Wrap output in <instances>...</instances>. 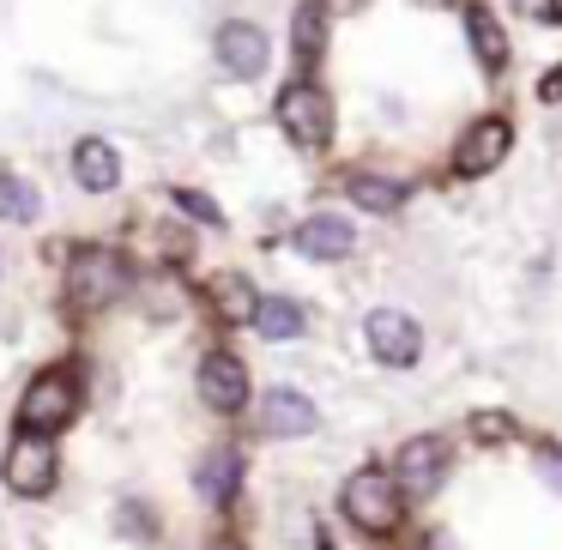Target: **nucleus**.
Instances as JSON below:
<instances>
[{"label":"nucleus","mask_w":562,"mask_h":550,"mask_svg":"<svg viewBox=\"0 0 562 550\" xmlns=\"http://www.w3.org/2000/svg\"><path fill=\"white\" fill-rule=\"evenodd\" d=\"M441 478H448V441L441 436H412L400 448V460H393V484L412 490V496L441 490Z\"/></svg>","instance_id":"obj_10"},{"label":"nucleus","mask_w":562,"mask_h":550,"mask_svg":"<svg viewBox=\"0 0 562 550\" xmlns=\"http://www.w3.org/2000/svg\"><path fill=\"white\" fill-rule=\"evenodd\" d=\"M345 194H351L363 212H400L412 188L393 182V176H375V170H351V176H345Z\"/></svg>","instance_id":"obj_18"},{"label":"nucleus","mask_w":562,"mask_h":550,"mask_svg":"<svg viewBox=\"0 0 562 550\" xmlns=\"http://www.w3.org/2000/svg\"><path fill=\"white\" fill-rule=\"evenodd\" d=\"M417 7H436V0H417Z\"/></svg>","instance_id":"obj_30"},{"label":"nucleus","mask_w":562,"mask_h":550,"mask_svg":"<svg viewBox=\"0 0 562 550\" xmlns=\"http://www.w3.org/2000/svg\"><path fill=\"white\" fill-rule=\"evenodd\" d=\"M0 478H7L13 496L43 502L55 484H61V448H55V436H31V429H19V436L7 441V453H0Z\"/></svg>","instance_id":"obj_4"},{"label":"nucleus","mask_w":562,"mask_h":550,"mask_svg":"<svg viewBox=\"0 0 562 550\" xmlns=\"http://www.w3.org/2000/svg\"><path fill=\"white\" fill-rule=\"evenodd\" d=\"M194 490L200 502H212V508H231L236 490H243V453L236 448H206L194 465Z\"/></svg>","instance_id":"obj_14"},{"label":"nucleus","mask_w":562,"mask_h":550,"mask_svg":"<svg viewBox=\"0 0 562 550\" xmlns=\"http://www.w3.org/2000/svg\"><path fill=\"white\" fill-rule=\"evenodd\" d=\"M363 339H369V357L387 363V369H412L417 357H424V327H417L405 308H369Z\"/></svg>","instance_id":"obj_7"},{"label":"nucleus","mask_w":562,"mask_h":550,"mask_svg":"<svg viewBox=\"0 0 562 550\" xmlns=\"http://www.w3.org/2000/svg\"><path fill=\"white\" fill-rule=\"evenodd\" d=\"M472 436H477V441H508V436H514V417H508V412H477V417H472Z\"/></svg>","instance_id":"obj_23"},{"label":"nucleus","mask_w":562,"mask_h":550,"mask_svg":"<svg viewBox=\"0 0 562 550\" xmlns=\"http://www.w3.org/2000/svg\"><path fill=\"white\" fill-rule=\"evenodd\" d=\"M303 327H308V315H303V303L296 296H260V308H255V333L267 345H291V339H303Z\"/></svg>","instance_id":"obj_17"},{"label":"nucleus","mask_w":562,"mask_h":550,"mask_svg":"<svg viewBox=\"0 0 562 550\" xmlns=\"http://www.w3.org/2000/svg\"><path fill=\"white\" fill-rule=\"evenodd\" d=\"M115 532H122V538H134V545H151V538H158V514H151L146 502H134V496H127L122 508H115Z\"/></svg>","instance_id":"obj_21"},{"label":"nucleus","mask_w":562,"mask_h":550,"mask_svg":"<svg viewBox=\"0 0 562 550\" xmlns=\"http://www.w3.org/2000/svg\"><path fill=\"white\" fill-rule=\"evenodd\" d=\"M550 13H557V19H562V0H550Z\"/></svg>","instance_id":"obj_29"},{"label":"nucleus","mask_w":562,"mask_h":550,"mask_svg":"<svg viewBox=\"0 0 562 550\" xmlns=\"http://www.w3.org/2000/svg\"><path fill=\"white\" fill-rule=\"evenodd\" d=\"M272 115H279V134L291 139L296 151H321L333 139V98L308 74H296L291 86L279 91V110Z\"/></svg>","instance_id":"obj_5"},{"label":"nucleus","mask_w":562,"mask_h":550,"mask_svg":"<svg viewBox=\"0 0 562 550\" xmlns=\"http://www.w3.org/2000/svg\"><path fill=\"white\" fill-rule=\"evenodd\" d=\"M508 146H514V127L502 122V115H484V122L465 127L460 151H453V170L460 176H490L502 158H508Z\"/></svg>","instance_id":"obj_11"},{"label":"nucleus","mask_w":562,"mask_h":550,"mask_svg":"<svg viewBox=\"0 0 562 550\" xmlns=\"http://www.w3.org/2000/svg\"><path fill=\"white\" fill-rule=\"evenodd\" d=\"M212 61H218L224 79L255 86V79L267 74V61H272V37L255 25V19H224L218 37H212Z\"/></svg>","instance_id":"obj_6"},{"label":"nucleus","mask_w":562,"mask_h":550,"mask_svg":"<svg viewBox=\"0 0 562 550\" xmlns=\"http://www.w3.org/2000/svg\"><path fill=\"white\" fill-rule=\"evenodd\" d=\"M465 37H472V49H477V61L496 74L502 61H508V37H502V25L490 19V7H465Z\"/></svg>","instance_id":"obj_20"},{"label":"nucleus","mask_w":562,"mask_h":550,"mask_svg":"<svg viewBox=\"0 0 562 550\" xmlns=\"http://www.w3.org/2000/svg\"><path fill=\"white\" fill-rule=\"evenodd\" d=\"M538 91H544V98H562V67H550L544 86H538Z\"/></svg>","instance_id":"obj_26"},{"label":"nucleus","mask_w":562,"mask_h":550,"mask_svg":"<svg viewBox=\"0 0 562 550\" xmlns=\"http://www.w3.org/2000/svg\"><path fill=\"white\" fill-rule=\"evenodd\" d=\"M424 550H453V538H448V532H429V538H424Z\"/></svg>","instance_id":"obj_27"},{"label":"nucleus","mask_w":562,"mask_h":550,"mask_svg":"<svg viewBox=\"0 0 562 550\" xmlns=\"http://www.w3.org/2000/svg\"><path fill=\"white\" fill-rule=\"evenodd\" d=\"M194 388L218 417H236L248 405V363L236 351H206L200 369H194Z\"/></svg>","instance_id":"obj_8"},{"label":"nucleus","mask_w":562,"mask_h":550,"mask_svg":"<svg viewBox=\"0 0 562 550\" xmlns=\"http://www.w3.org/2000/svg\"><path fill=\"white\" fill-rule=\"evenodd\" d=\"M79 400H86V388H79L74 363L37 369V375L25 381V393H19V429H31V436H61L79 417Z\"/></svg>","instance_id":"obj_1"},{"label":"nucleus","mask_w":562,"mask_h":550,"mask_svg":"<svg viewBox=\"0 0 562 550\" xmlns=\"http://www.w3.org/2000/svg\"><path fill=\"white\" fill-rule=\"evenodd\" d=\"M339 508H345V520H351L357 532H375V538H381V532H393V526H400L405 490L393 484V472H375V465H363V472L345 478Z\"/></svg>","instance_id":"obj_3"},{"label":"nucleus","mask_w":562,"mask_h":550,"mask_svg":"<svg viewBox=\"0 0 562 550\" xmlns=\"http://www.w3.org/2000/svg\"><path fill=\"white\" fill-rule=\"evenodd\" d=\"M291 248L303 260H345L357 248V231H351V218H339V212H308V218L291 231Z\"/></svg>","instance_id":"obj_13"},{"label":"nucleus","mask_w":562,"mask_h":550,"mask_svg":"<svg viewBox=\"0 0 562 550\" xmlns=\"http://www.w3.org/2000/svg\"><path fill=\"white\" fill-rule=\"evenodd\" d=\"M321 7H327V13H363L369 0H321Z\"/></svg>","instance_id":"obj_25"},{"label":"nucleus","mask_w":562,"mask_h":550,"mask_svg":"<svg viewBox=\"0 0 562 550\" xmlns=\"http://www.w3.org/2000/svg\"><path fill=\"white\" fill-rule=\"evenodd\" d=\"M538 472H544L550 484H562V453H557V448H544V453H538Z\"/></svg>","instance_id":"obj_24"},{"label":"nucleus","mask_w":562,"mask_h":550,"mask_svg":"<svg viewBox=\"0 0 562 550\" xmlns=\"http://www.w3.org/2000/svg\"><path fill=\"white\" fill-rule=\"evenodd\" d=\"M321 412L303 388H267L260 393V436L272 441H296V436H315Z\"/></svg>","instance_id":"obj_9"},{"label":"nucleus","mask_w":562,"mask_h":550,"mask_svg":"<svg viewBox=\"0 0 562 550\" xmlns=\"http://www.w3.org/2000/svg\"><path fill=\"white\" fill-rule=\"evenodd\" d=\"M206 303H212V315H218L224 327H255V308H260V296H255V284H248V279H236V272H224V279H212Z\"/></svg>","instance_id":"obj_16"},{"label":"nucleus","mask_w":562,"mask_h":550,"mask_svg":"<svg viewBox=\"0 0 562 550\" xmlns=\"http://www.w3.org/2000/svg\"><path fill=\"white\" fill-rule=\"evenodd\" d=\"M206 550H243V545H236V538H212Z\"/></svg>","instance_id":"obj_28"},{"label":"nucleus","mask_w":562,"mask_h":550,"mask_svg":"<svg viewBox=\"0 0 562 550\" xmlns=\"http://www.w3.org/2000/svg\"><path fill=\"white\" fill-rule=\"evenodd\" d=\"M127 291H134V267H127L122 248L79 243L74 255H67V296H74L79 308H110V303H122Z\"/></svg>","instance_id":"obj_2"},{"label":"nucleus","mask_w":562,"mask_h":550,"mask_svg":"<svg viewBox=\"0 0 562 550\" xmlns=\"http://www.w3.org/2000/svg\"><path fill=\"white\" fill-rule=\"evenodd\" d=\"M291 55H296V67H315L321 55H327V7H321V0H296V13H291Z\"/></svg>","instance_id":"obj_15"},{"label":"nucleus","mask_w":562,"mask_h":550,"mask_svg":"<svg viewBox=\"0 0 562 550\" xmlns=\"http://www.w3.org/2000/svg\"><path fill=\"white\" fill-rule=\"evenodd\" d=\"M170 200H176V212H188L194 224H212V231H224V212L212 206V200L200 194V188H170Z\"/></svg>","instance_id":"obj_22"},{"label":"nucleus","mask_w":562,"mask_h":550,"mask_svg":"<svg viewBox=\"0 0 562 550\" xmlns=\"http://www.w3.org/2000/svg\"><path fill=\"white\" fill-rule=\"evenodd\" d=\"M74 182H79V194H115L122 188V151L110 146L103 134H86V139H74Z\"/></svg>","instance_id":"obj_12"},{"label":"nucleus","mask_w":562,"mask_h":550,"mask_svg":"<svg viewBox=\"0 0 562 550\" xmlns=\"http://www.w3.org/2000/svg\"><path fill=\"white\" fill-rule=\"evenodd\" d=\"M0 218L7 224H37L43 218V194L19 170H7V164H0Z\"/></svg>","instance_id":"obj_19"}]
</instances>
